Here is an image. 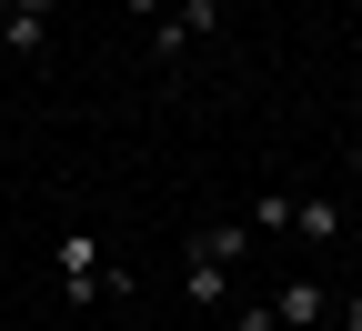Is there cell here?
<instances>
[{"label": "cell", "instance_id": "1", "mask_svg": "<svg viewBox=\"0 0 362 331\" xmlns=\"http://www.w3.org/2000/svg\"><path fill=\"white\" fill-rule=\"evenodd\" d=\"M202 30H221V0H171V11L151 20V51L181 61V40H202Z\"/></svg>", "mask_w": 362, "mask_h": 331}, {"label": "cell", "instance_id": "2", "mask_svg": "<svg viewBox=\"0 0 362 331\" xmlns=\"http://www.w3.org/2000/svg\"><path fill=\"white\" fill-rule=\"evenodd\" d=\"M40 40H51V0H0V51H40Z\"/></svg>", "mask_w": 362, "mask_h": 331}, {"label": "cell", "instance_id": "3", "mask_svg": "<svg viewBox=\"0 0 362 331\" xmlns=\"http://www.w3.org/2000/svg\"><path fill=\"white\" fill-rule=\"evenodd\" d=\"M272 321H282V331L332 321V291H322V281H282V291H272Z\"/></svg>", "mask_w": 362, "mask_h": 331}, {"label": "cell", "instance_id": "4", "mask_svg": "<svg viewBox=\"0 0 362 331\" xmlns=\"http://www.w3.org/2000/svg\"><path fill=\"white\" fill-rule=\"evenodd\" d=\"M181 251H192V261H221V271H232V261L252 251V221H202V231H192Z\"/></svg>", "mask_w": 362, "mask_h": 331}, {"label": "cell", "instance_id": "5", "mask_svg": "<svg viewBox=\"0 0 362 331\" xmlns=\"http://www.w3.org/2000/svg\"><path fill=\"white\" fill-rule=\"evenodd\" d=\"M181 291H192V311H221L232 301V271L221 261H181Z\"/></svg>", "mask_w": 362, "mask_h": 331}, {"label": "cell", "instance_id": "6", "mask_svg": "<svg viewBox=\"0 0 362 331\" xmlns=\"http://www.w3.org/2000/svg\"><path fill=\"white\" fill-rule=\"evenodd\" d=\"M292 231H302V241H332V231H342V201L302 191V201H292Z\"/></svg>", "mask_w": 362, "mask_h": 331}, {"label": "cell", "instance_id": "7", "mask_svg": "<svg viewBox=\"0 0 362 331\" xmlns=\"http://www.w3.org/2000/svg\"><path fill=\"white\" fill-rule=\"evenodd\" d=\"M292 201H302V191H262V201L242 211V221H252V241H272V231H292Z\"/></svg>", "mask_w": 362, "mask_h": 331}, {"label": "cell", "instance_id": "8", "mask_svg": "<svg viewBox=\"0 0 362 331\" xmlns=\"http://www.w3.org/2000/svg\"><path fill=\"white\" fill-rule=\"evenodd\" d=\"M332 331H362V291H352V301H342V311H332Z\"/></svg>", "mask_w": 362, "mask_h": 331}, {"label": "cell", "instance_id": "9", "mask_svg": "<svg viewBox=\"0 0 362 331\" xmlns=\"http://www.w3.org/2000/svg\"><path fill=\"white\" fill-rule=\"evenodd\" d=\"M121 11H141V20H161V11H171V0H121Z\"/></svg>", "mask_w": 362, "mask_h": 331}]
</instances>
